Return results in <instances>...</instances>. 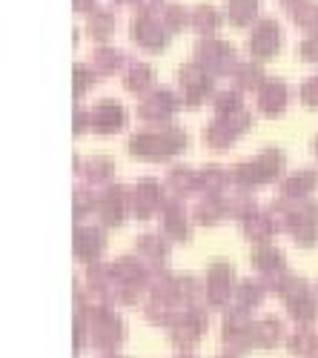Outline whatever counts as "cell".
<instances>
[{
	"label": "cell",
	"instance_id": "1",
	"mask_svg": "<svg viewBox=\"0 0 318 358\" xmlns=\"http://www.w3.org/2000/svg\"><path fill=\"white\" fill-rule=\"evenodd\" d=\"M124 338V327H121V318L112 315L106 307H98L92 310V341L95 347L101 350H112L118 347Z\"/></svg>",
	"mask_w": 318,
	"mask_h": 358
},
{
	"label": "cell",
	"instance_id": "2",
	"mask_svg": "<svg viewBox=\"0 0 318 358\" xmlns=\"http://www.w3.org/2000/svg\"><path fill=\"white\" fill-rule=\"evenodd\" d=\"M201 333H204V313L195 310V307H189L187 315L175 318V324H172V341H175L178 347H184V350L192 347Z\"/></svg>",
	"mask_w": 318,
	"mask_h": 358
},
{
	"label": "cell",
	"instance_id": "3",
	"mask_svg": "<svg viewBox=\"0 0 318 358\" xmlns=\"http://www.w3.org/2000/svg\"><path fill=\"white\" fill-rule=\"evenodd\" d=\"M229 284H233V266L229 264H212L207 278V298L212 307H221L229 298Z\"/></svg>",
	"mask_w": 318,
	"mask_h": 358
},
{
	"label": "cell",
	"instance_id": "4",
	"mask_svg": "<svg viewBox=\"0 0 318 358\" xmlns=\"http://www.w3.org/2000/svg\"><path fill=\"white\" fill-rule=\"evenodd\" d=\"M175 106H178L175 95H172L169 89H158V92H152L140 101L138 112H140V117H166Z\"/></svg>",
	"mask_w": 318,
	"mask_h": 358
},
{
	"label": "cell",
	"instance_id": "5",
	"mask_svg": "<svg viewBox=\"0 0 318 358\" xmlns=\"http://www.w3.org/2000/svg\"><path fill=\"white\" fill-rule=\"evenodd\" d=\"M124 124V109L115 103V101H101L92 112V127L98 132H115Z\"/></svg>",
	"mask_w": 318,
	"mask_h": 358
},
{
	"label": "cell",
	"instance_id": "6",
	"mask_svg": "<svg viewBox=\"0 0 318 358\" xmlns=\"http://www.w3.org/2000/svg\"><path fill=\"white\" fill-rule=\"evenodd\" d=\"M181 83L187 89V103L195 106L201 98H204V92L210 89V78L204 69H198V66H184L181 72Z\"/></svg>",
	"mask_w": 318,
	"mask_h": 358
},
{
	"label": "cell",
	"instance_id": "7",
	"mask_svg": "<svg viewBox=\"0 0 318 358\" xmlns=\"http://www.w3.org/2000/svg\"><path fill=\"white\" fill-rule=\"evenodd\" d=\"M155 203H158V184H155V181H150V178H143V181H138L135 195H132L135 215H138V218H147V215H152Z\"/></svg>",
	"mask_w": 318,
	"mask_h": 358
},
{
	"label": "cell",
	"instance_id": "8",
	"mask_svg": "<svg viewBox=\"0 0 318 358\" xmlns=\"http://www.w3.org/2000/svg\"><path fill=\"white\" fill-rule=\"evenodd\" d=\"M278 41H281V35H278L275 23H261L255 29V35H252V52L258 57H267V55H273L278 49Z\"/></svg>",
	"mask_w": 318,
	"mask_h": 358
},
{
	"label": "cell",
	"instance_id": "9",
	"mask_svg": "<svg viewBox=\"0 0 318 358\" xmlns=\"http://www.w3.org/2000/svg\"><path fill=\"white\" fill-rule=\"evenodd\" d=\"M101 247H103V232L101 229H92V227L78 229V235H75V252L80 258H95L101 252Z\"/></svg>",
	"mask_w": 318,
	"mask_h": 358
},
{
	"label": "cell",
	"instance_id": "10",
	"mask_svg": "<svg viewBox=\"0 0 318 358\" xmlns=\"http://www.w3.org/2000/svg\"><path fill=\"white\" fill-rule=\"evenodd\" d=\"M281 338V324L278 318H264L252 324V344L255 347H275Z\"/></svg>",
	"mask_w": 318,
	"mask_h": 358
},
{
	"label": "cell",
	"instance_id": "11",
	"mask_svg": "<svg viewBox=\"0 0 318 358\" xmlns=\"http://www.w3.org/2000/svg\"><path fill=\"white\" fill-rule=\"evenodd\" d=\"M258 103H261V109H264V112L278 115V112L287 106V89H284V83L270 80V83L261 89V98H258Z\"/></svg>",
	"mask_w": 318,
	"mask_h": 358
},
{
	"label": "cell",
	"instance_id": "12",
	"mask_svg": "<svg viewBox=\"0 0 318 358\" xmlns=\"http://www.w3.org/2000/svg\"><path fill=\"white\" fill-rule=\"evenodd\" d=\"M315 184H318V172L315 169H301V172L290 175V181L284 184V192L290 195V198H301L310 189H315Z\"/></svg>",
	"mask_w": 318,
	"mask_h": 358
},
{
	"label": "cell",
	"instance_id": "13",
	"mask_svg": "<svg viewBox=\"0 0 318 358\" xmlns=\"http://www.w3.org/2000/svg\"><path fill=\"white\" fill-rule=\"evenodd\" d=\"M252 166H255V172H258V178H275L278 172H281V166H284V155L278 152V149H267V152H261L255 161H252Z\"/></svg>",
	"mask_w": 318,
	"mask_h": 358
},
{
	"label": "cell",
	"instance_id": "14",
	"mask_svg": "<svg viewBox=\"0 0 318 358\" xmlns=\"http://www.w3.org/2000/svg\"><path fill=\"white\" fill-rule=\"evenodd\" d=\"M164 227L169 229V235H175V238H184L189 235L187 232V224H184V215H181V206L175 201H166L164 203Z\"/></svg>",
	"mask_w": 318,
	"mask_h": 358
},
{
	"label": "cell",
	"instance_id": "15",
	"mask_svg": "<svg viewBox=\"0 0 318 358\" xmlns=\"http://www.w3.org/2000/svg\"><path fill=\"white\" fill-rule=\"evenodd\" d=\"M135 41L143 43L147 49H161L164 46V32L150 20H138L135 23Z\"/></svg>",
	"mask_w": 318,
	"mask_h": 358
},
{
	"label": "cell",
	"instance_id": "16",
	"mask_svg": "<svg viewBox=\"0 0 318 358\" xmlns=\"http://www.w3.org/2000/svg\"><path fill=\"white\" fill-rule=\"evenodd\" d=\"M252 261H255V266H258V270H261L264 275H267V273H278V270H284V258H281V252H278V250H270V247H258L255 255H252Z\"/></svg>",
	"mask_w": 318,
	"mask_h": 358
},
{
	"label": "cell",
	"instance_id": "17",
	"mask_svg": "<svg viewBox=\"0 0 318 358\" xmlns=\"http://www.w3.org/2000/svg\"><path fill=\"white\" fill-rule=\"evenodd\" d=\"M244 229H247V235H250V238H255V241H264V238L273 232V218L252 213V215H247V218H244Z\"/></svg>",
	"mask_w": 318,
	"mask_h": 358
},
{
	"label": "cell",
	"instance_id": "18",
	"mask_svg": "<svg viewBox=\"0 0 318 358\" xmlns=\"http://www.w3.org/2000/svg\"><path fill=\"white\" fill-rule=\"evenodd\" d=\"M169 184H172V189H175V192L187 195V192H192V189L201 184V178H198L195 172L178 166V169H172V172H169Z\"/></svg>",
	"mask_w": 318,
	"mask_h": 358
},
{
	"label": "cell",
	"instance_id": "19",
	"mask_svg": "<svg viewBox=\"0 0 318 358\" xmlns=\"http://www.w3.org/2000/svg\"><path fill=\"white\" fill-rule=\"evenodd\" d=\"M258 301H261V287L252 284V281H244L236 292V307L238 310H252V307H258Z\"/></svg>",
	"mask_w": 318,
	"mask_h": 358
},
{
	"label": "cell",
	"instance_id": "20",
	"mask_svg": "<svg viewBox=\"0 0 318 358\" xmlns=\"http://www.w3.org/2000/svg\"><path fill=\"white\" fill-rule=\"evenodd\" d=\"M221 213H224V203L212 195V198H207L204 203H198L195 218H198V224H215V221L221 218Z\"/></svg>",
	"mask_w": 318,
	"mask_h": 358
},
{
	"label": "cell",
	"instance_id": "21",
	"mask_svg": "<svg viewBox=\"0 0 318 358\" xmlns=\"http://www.w3.org/2000/svg\"><path fill=\"white\" fill-rule=\"evenodd\" d=\"M290 350H293L296 355H315V352H318V338H315L312 333H307V330H298V333L290 338Z\"/></svg>",
	"mask_w": 318,
	"mask_h": 358
},
{
	"label": "cell",
	"instance_id": "22",
	"mask_svg": "<svg viewBox=\"0 0 318 358\" xmlns=\"http://www.w3.org/2000/svg\"><path fill=\"white\" fill-rule=\"evenodd\" d=\"M287 307H290L293 318H296V321H301V324H307V321L315 315V307H312V298H310V295L290 298V301H287Z\"/></svg>",
	"mask_w": 318,
	"mask_h": 358
},
{
	"label": "cell",
	"instance_id": "23",
	"mask_svg": "<svg viewBox=\"0 0 318 358\" xmlns=\"http://www.w3.org/2000/svg\"><path fill=\"white\" fill-rule=\"evenodd\" d=\"M138 250L143 255H150L152 261H164L166 258V247H164L161 238H155V235H140L138 238Z\"/></svg>",
	"mask_w": 318,
	"mask_h": 358
},
{
	"label": "cell",
	"instance_id": "24",
	"mask_svg": "<svg viewBox=\"0 0 318 358\" xmlns=\"http://www.w3.org/2000/svg\"><path fill=\"white\" fill-rule=\"evenodd\" d=\"M207 143H210L212 149H226L229 143H233V132H229V129L218 121V124L207 127Z\"/></svg>",
	"mask_w": 318,
	"mask_h": 358
},
{
	"label": "cell",
	"instance_id": "25",
	"mask_svg": "<svg viewBox=\"0 0 318 358\" xmlns=\"http://www.w3.org/2000/svg\"><path fill=\"white\" fill-rule=\"evenodd\" d=\"M201 187H204L210 195H218V192L224 189V172H221L218 166L204 169V172H201Z\"/></svg>",
	"mask_w": 318,
	"mask_h": 358
},
{
	"label": "cell",
	"instance_id": "26",
	"mask_svg": "<svg viewBox=\"0 0 318 358\" xmlns=\"http://www.w3.org/2000/svg\"><path fill=\"white\" fill-rule=\"evenodd\" d=\"M150 80H152V72H150L147 66H135V69H129V75H127V86L132 89V92H143Z\"/></svg>",
	"mask_w": 318,
	"mask_h": 358
},
{
	"label": "cell",
	"instance_id": "27",
	"mask_svg": "<svg viewBox=\"0 0 318 358\" xmlns=\"http://www.w3.org/2000/svg\"><path fill=\"white\" fill-rule=\"evenodd\" d=\"M86 175H89L92 181H106V175H112L109 158H92L89 164H86Z\"/></svg>",
	"mask_w": 318,
	"mask_h": 358
},
{
	"label": "cell",
	"instance_id": "28",
	"mask_svg": "<svg viewBox=\"0 0 318 358\" xmlns=\"http://www.w3.org/2000/svg\"><path fill=\"white\" fill-rule=\"evenodd\" d=\"M252 12H255V0H233V3H229L233 20H247Z\"/></svg>",
	"mask_w": 318,
	"mask_h": 358
},
{
	"label": "cell",
	"instance_id": "29",
	"mask_svg": "<svg viewBox=\"0 0 318 358\" xmlns=\"http://www.w3.org/2000/svg\"><path fill=\"white\" fill-rule=\"evenodd\" d=\"M115 64H118V55L106 52V49H101V52L95 55V61H92V66H98V72H112Z\"/></svg>",
	"mask_w": 318,
	"mask_h": 358
},
{
	"label": "cell",
	"instance_id": "30",
	"mask_svg": "<svg viewBox=\"0 0 318 358\" xmlns=\"http://www.w3.org/2000/svg\"><path fill=\"white\" fill-rule=\"evenodd\" d=\"M238 80H241L244 86L261 83V69H258V66H238Z\"/></svg>",
	"mask_w": 318,
	"mask_h": 358
},
{
	"label": "cell",
	"instance_id": "31",
	"mask_svg": "<svg viewBox=\"0 0 318 358\" xmlns=\"http://www.w3.org/2000/svg\"><path fill=\"white\" fill-rule=\"evenodd\" d=\"M109 29H112V17H109V15H103V12H101V15H95V17H92V26H89V32H92V35H98V38H101L103 32H109Z\"/></svg>",
	"mask_w": 318,
	"mask_h": 358
},
{
	"label": "cell",
	"instance_id": "32",
	"mask_svg": "<svg viewBox=\"0 0 318 358\" xmlns=\"http://www.w3.org/2000/svg\"><path fill=\"white\" fill-rule=\"evenodd\" d=\"M301 98H304V103H307V106H318V78L304 83V89H301Z\"/></svg>",
	"mask_w": 318,
	"mask_h": 358
},
{
	"label": "cell",
	"instance_id": "33",
	"mask_svg": "<svg viewBox=\"0 0 318 358\" xmlns=\"http://www.w3.org/2000/svg\"><path fill=\"white\" fill-rule=\"evenodd\" d=\"M195 17L201 20V26H204V29H212V26H215V12H212V9H207V6H204V9H198V15H195Z\"/></svg>",
	"mask_w": 318,
	"mask_h": 358
},
{
	"label": "cell",
	"instance_id": "34",
	"mask_svg": "<svg viewBox=\"0 0 318 358\" xmlns=\"http://www.w3.org/2000/svg\"><path fill=\"white\" fill-rule=\"evenodd\" d=\"M301 52H304V57H318V35H315L312 41H307Z\"/></svg>",
	"mask_w": 318,
	"mask_h": 358
},
{
	"label": "cell",
	"instance_id": "35",
	"mask_svg": "<svg viewBox=\"0 0 318 358\" xmlns=\"http://www.w3.org/2000/svg\"><path fill=\"white\" fill-rule=\"evenodd\" d=\"M86 83H89V75L83 72V66H78V72H75V89L80 92V86H86Z\"/></svg>",
	"mask_w": 318,
	"mask_h": 358
},
{
	"label": "cell",
	"instance_id": "36",
	"mask_svg": "<svg viewBox=\"0 0 318 358\" xmlns=\"http://www.w3.org/2000/svg\"><path fill=\"white\" fill-rule=\"evenodd\" d=\"M221 358H238V355H236V352H224Z\"/></svg>",
	"mask_w": 318,
	"mask_h": 358
},
{
	"label": "cell",
	"instance_id": "37",
	"mask_svg": "<svg viewBox=\"0 0 318 358\" xmlns=\"http://www.w3.org/2000/svg\"><path fill=\"white\" fill-rule=\"evenodd\" d=\"M181 358H189V355H181Z\"/></svg>",
	"mask_w": 318,
	"mask_h": 358
}]
</instances>
